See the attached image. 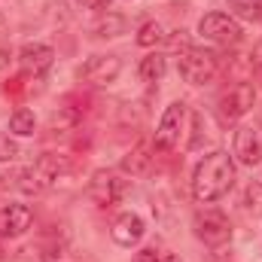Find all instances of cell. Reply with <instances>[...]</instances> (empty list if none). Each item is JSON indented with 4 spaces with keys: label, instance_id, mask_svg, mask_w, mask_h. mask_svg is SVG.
Instances as JSON below:
<instances>
[{
    "label": "cell",
    "instance_id": "cell-1",
    "mask_svg": "<svg viewBox=\"0 0 262 262\" xmlns=\"http://www.w3.org/2000/svg\"><path fill=\"white\" fill-rule=\"evenodd\" d=\"M232 186H235V162L226 149L207 152L192 171V195L201 204L223 198Z\"/></svg>",
    "mask_w": 262,
    "mask_h": 262
},
{
    "label": "cell",
    "instance_id": "cell-23",
    "mask_svg": "<svg viewBox=\"0 0 262 262\" xmlns=\"http://www.w3.org/2000/svg\"><path fill=\"white\" fill-rule=\"evenodd\" d=\"M168 43H171L174 49H189V43H186V31H174V37H168Z\"/></svg>",
    "mask_w": 262,
    "mask_h": 262
},
{
    "label": "cell",
    "instance_id": "cell-5",
    "mask_svg": "<svg viewBox=\"0 0 262 262\" xmlns=\"http://www.w3.org/2000/svg\"><path fill=\"white\" fill-rule=\"evenodd\" d=\"M192 226H195V238L204 241L207 247H223V244H229V238H232V223H229V216H226L223 210H213V207L198 210L195 220H192Z\"/></svg>",
    "mask_w": 262,
    "mask_h": 262
},
{
    "label": "cell",
    "instance_id": "cell-18",
    "mask_svg": "<svg viewBox=\"0 0 262 262\" xmlns=\"http://www.w3.org/2000/svg\"><path fill=\"white\" fill-rule=\"evenodd\" d=\"M34 128H37V119H34V113H31V110L18 107V110L9 116V131H12V134H18V137H31Z\"/></svg>",
    "mask_w": 262,
    "mask_h": 262
},
{
    "label": "cell",
    "instance_id": "cell-4",
    "mask_svg": "<svg viewBox=\"0 0 262 262\" xmlns=\"http://www.w3.org/2000/svg\"><path fill=\"white\" fill-rule=\"evenodd\" d=\"M198 34L213 46H235L241 43V25L229 12H207L198 21Z\"/></svg>",
    "mask_w": 262,
    "mask_h": 262
},
{
    "label": "cell",
    "instance_id": "cell-8",
    "mask_svg": "<svg viewBox=\"0 0 262 262\" xmlns=\"http://www.w3.org/2000/svg\"><path fill=\"white\" fill-rule=\"evenodd\" d=\"M183 125H186V104H183V101H174V104L165 110V116H162V122H159V128H156V149H162V152L174 149L177 140H180Z\"/></svg>",
    "mask_w": 262,
    "mask_h": 262
},
{
    "label": "cell",
    "instance_id": "cell-15",
    "mask_svg": "<svg viewBox=\"0 0 262 262\" xmlns=\"http://www.w3.org/2000/svg\"><path fill=\"white\" fill-rule=\"evenodd\" d=\"M92 34L95 37H119V34H125V18L119 15V12H104L95 25H92Z\"/></svg>",
    "mask_w": 262,
    "mask_h": 262
},
{
    "label": "cell",
    "instance_id": "cell-2",
    "mask_svg": "<svg viewBox=\"0 0 262 262\" xmlns=\"http://www.w3.org/2000/svg\"><path fill=\"white\" fill-rule=\"evenodd\" d=\"M67 171H70V165H67L64 156L46 152V156H40L34 165H28V168L18 174V183H15V186H18L25 195H40V192L52 189Z\"/></svg>",
    "mask_w": 262,
    "mask_h": 262
},
{
    "label": "cell",
    "instance_id": "cell-13",
    "mask_svg": "<svg viewBox=\"0 0 262 262\" xmlns=\"http://www.w3.org/2000/svg\"><path fill=\"white\" fill-rule=\"evenodd\" d=\"M110 235H113V241H116L119 247H134V244H140V238L146 235V226H143V220H140L137 213H122V216L113 223Z\"/></svg>",
    "mask_w": 262,
    "mask_h": 262
},
{
    "label": "cell",
    "instance_id": "cell-21",
    "mask_svg": "<svg viewBox=\"0 0 262 262\" xmlns=\"http://www.w3.org/2000/svg\"><path fill=\"white\" fill-rule=\"evenodd\" d=\"M241 204H244V210H247L250 216H262V183H250V186L244 189Z\"/></svg>",
    "mask_w": 262,
    "mask_h": 262
},
{
    "label": "cell",
    "instance_id": "cell-3",
    "mask_svg": "<svg viewBox=\"0 0 262 262\" xmlns=\"http://www.w3.org/2000/svg\"><path fill=\"white\" fill-rule=\"evenodd\" d=\"M177 70H180V76H183L189 85H207V82H213V76L220 73V61H216V55H213L210 49H195V46H189V49L180 52Z\"/></svg>",
    "mask_w": 262,
    "mask_h": 262
},
{
    "label": "cell",
    "instance_id": "cell-12",
    "mask_svg": "<svg viewBox=\"0 0 262 262\" xmlns=\"http://www.w3.org/2000/svg\"><path fill=\"white\" fill-rule=\"evenodd\" d=\"M235 156H238V162H241V165H247V168L259 165V162H262V137H259V128L244 125V128L235 131Z\"/></svg>",
    "mask_w": 262,
    "mask_h": 262
},
{
    "label": "cell",
    "instance_id": "cell-9",
    "mask_svg": "<svg viewBox=\"0 0 262 262\" xmlns=\"http://www.w3.org/2000/svg\"><path fill=\"white\" fill-rule=\"evenodd\" d=\"M34 210L28 204H6L0 207V238H18L31 229Z\"/></svg>",
    "mask_w": 262,
    "mask_h": 262
},
{
    "label": "cell",
    "instance_id": "cell-24",
    "mask_svg": "<svg viewBox=\"0 0 262 262\" xmlns=\"http://www.w3.org/2000/svg\"><path fill=\"white\" fill-rule=\"evenodd\" d=\"M85 9H110V0H76Z\"/></svg>",
    "mask_w": 262,
    "mask_h": 262
},
{
    "label": "cell",
    "instance_id": "cell-26",
    "mask_svg": "<svg viewBox=\"0 0 262 262\" xmlns=\"http://www.w3.org/2000/svg\"><path fill=\"white\" fill-rule=\"evenodd\" d=\"M253 64L262 67V40L256 43V46H253Z\"/></svg>",
    "mask_w": 262,
    "mask_h": 262
},
{
    "label": "cell",
    "instance_id": "cell-22",
    "mask_svg": "<svg viewBox=\"0 0 262 262\" xmlns=\"http://www.w3.org/2000/svg\"><path fill=\"white\" fill-rule=\"evenodd\" d=\"M15 156H18V143H15L9 134L0 131V162H12Z\"/></svg>",
    "mask_w": 262,
    "mask_h": 262
},
{
    "label": "cell",
    "instance_id": "cell-7",
    "mask_svg": "<svg viewBox=\"0 0 262 262\" xmlns=\"http://www.w3.org/2000/svg\"><path fill=\"white\" fill-rule=\"evenodd\" d=\"M256 104V89L253 82H235L229 85V92H223L220 98V113L226 122H238L241 116H247Z\"/></svg>",
    "mask_w": 262,
    "mask_h": 262
},
{
    "label": "cell",
    "instance_id": "cell-19",
    "mask_svg": "<svg viewBox=\"0 0 262 262\" xmlns=\"http://www.w3.org/2000/svg\"><path fill=\"white\" fill-rule=\"evenodd\" d=\"M159 43H165V28H162L159 21H146V25L137 31V46L152 49V46H159Z\"/></svg>",
    "mask_w": 262,
    "mask_h": 262
},
{
    "label": "cell",
    "instance_id": "cell-6",
    "mask_svg": "<svg viewBox=\"0 0 262 262\" xmlns=\"http://www.w3.org/2000/svg\"><path fill=\"white\" fill-rule=\"evenodd\" d=\"M85 195L92 198L98 207H113L119 198L125 195V180H119V174L101 168V171L92 174V180L85 186Z\"/></svg>",
    "mask_w": 262,
    "mask_h": 262
},
{
    "label": "cell",
    "instance_id": "cell-14",
    "mask_svg": "<svg viewBox=\"0 0 262 262\" xmlns=\"http://www.w3.org/2000/svg\"><path fill=\"white\" fill-rule=\"evenodd\" d=\"M149 168H152V146H149L146 140H140L128 156L122 159V171L131 174V177H143Z\"/></svg>",
    "mask_w": 262,
    "mask_h": 262
},
{
    "label": "cell",
    "instance_id": "cell-25",
    "mask_svg": "<svg viewBox=\"0 0 262 262\" xmlns=\"http://www.w3.org/2000/svg\"><path fill=\"white\" fill-rule=\"evenodd\" d=\"M134 262H162V256H159L156 250H140V253L134 256Z\"/></svg>",
    "mask_w": 262,
    "mask_h": 262
},
{
    "label": "cell",
    "instance_id": "cell-20",
    "mask_svg": "<svg viewBox=\"0 0 262 262\" xmlns=\"http://www.w3.org/2000/svg\"><path fill=\"white\" fill-rule=\"evenodd\" d=\"M76 122H79V113H76L73 107H58V110L49 116V125L55 131H70V128H76Z\"/></svg>",
    "mask_w": 262,
    "mask_h": 262
},
{
    "label": "cell",
    "instance_id": "cell-16",
    "mask_svg": "<svg viewBox=\"0 0 262 262\" xmlns=\"http://www.w3.org/2000/svg\"><path fill=\"white\" fill-rule=\"evenodd\" d=\"M165 70H168V58L165 55H146L143 61H140V67H137V73H140V79L143 82H159L162 76H165Z\"/></svg>",
    "mask_w": 262,
    "mask_h": 262
},
{
    "label": "cell",
    "instance_id": "cell-27",
    "mask_svg": "<svg viewBox=\"0 0 262 262\" xmlns=\"http://www.w3.org/2000/svg\"><path fill=\"white\" fill-rule=\"evenodd\" d=\"M162 262H180V259H177V256H165Z\"/></svg>",
    "mask_w": 262,
    "mask_h": 262
},
{
    "label": "cell",
    "instance_id": "cell-10",
    "mask_svg": "<svg viewBox=\"0 0 262 262\" xmlns=\"http://www.w3.org/2000/svg\"><path fill=\"white\" fill-rule=\"evenodd\" d=\"M119 73H122V61L116 55H95L82 67V76L92 85H110V82H116Z\"/></svg>",
    "mask_w": 262,
    "mask_h": 262
},
{
    "label": "cell",
    "instance_id": "cell-11",
    "mask_svg": "<svg viewBox=\"0 0 262 262\" xmlns=\"http://www.w3.org/2000/svg\"><path fill=\"white\" fill-rule=\"evenodd\" d=\"M52 61H55V52H52V46H43V43H28L18 52V67L28 76H43L52 67Z\"/></svg>",
    "mask_w": 262,
    "mask_h": 262
},
{
    "label": "cell",
    "instance_id": "cell-17",
    "mask_svg": "<svg viewBox=\"0 0 262 262\" xmlns=\"http://www.w3.org/2000/svg\"><path fill=\"white\" fill-rule=\"evenodd\" d=\"M226 6H229L232 18L238 15L244 21H256L262 15V0H226Z\"/></svg>",
    "mask_w": 262,
    "mask_h": 262
}]
</instances>
